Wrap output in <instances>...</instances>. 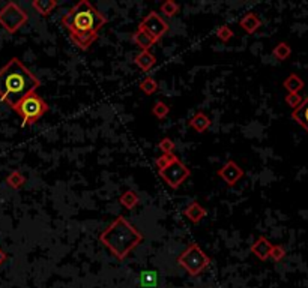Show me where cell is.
Here are the masks:
<instances>
[{
	"label": "cell",
	"instance_id": "obj_24",
	"mask_svg": "<svg viewBox=\"0 0 308 288\" xmlns=\"http://www.w3.org/2000/svg\"><path fill=\"white\" fill-rule=\"evenodd\" d=\"M138 87H140V90L143 92L145 95L151 96V95L156 93V90H158V81L154 77H146L143 81L140 83Z\"/></svg>",
	"mask_w": 308,
	"mask_h": 288
},
{
	"label": "cell",
	"instance_id": "obj_27",
	"mask_svg": "<svg viewBox=\"0 0 308 288\" xmlns=\"http://www.w3.org/2000/svg\"><path fill=\"white\" fill-rule=\"evenodd\" d=\"M158 147L162 153H173L175 152V143H173L172 138L165 137L158 143Z\"/></svg>",
	"mask_w": 308,
	"mask_h": 288
},
{
	"label": "cell",
	"instance_id": "obj_17",
	"mask_svg": "<svg viewBox=\"0 0 308 288\" xmlns=\"http://www.w3.org/2000/svg\"><path fill=\"white\" fill-rule=\"evenodd\" d=\"M32 8L42 17L49 15L53 12L54 8H57V2L56 0H33L32 2Z\"/></svg>",
	"mask_w": 308,
	"mask_h": 288
},
{
	"label": "cell",
	"instance_id": "obj_29",
	"mask_svg": "<svg viewBox=\"0 0 308 288\" xmlns=\"http://www.w3.org/2000/svg\"><path fill=\"white\" fill-rule=\"evenodd\" d=\"M284 257H286V249H284L281 245H272V249L269 252V258H272L274 261H281Z\"/></svg>",
	"mask_w": 308,
	"mask_h": 288
},
{
	"label": "cell",
	"instance_id": "obj_12",
	"mask_svg": "<svg viewBox=\"0 0 308 288\" xmlns=\"http://www.w3.org/2000/svg\"><path fill=\"white\" fill-rule=\"evenodd\" d=\"M206 215H207L206 209L202 207V204H199L197 201L189 203L183 210V216L188 221H191L193 224H199L202 219H205Z\"/></svg>",
	"mask_w": 308,
	"mask_h": 288
},
{
	"label": "cell",
	"instance_id": "obj_16",
	"mask_svg": "<svg viewBox=\"0 0 308 288\" xmlns=\"http://www.w3.org/2000/svg\"><path fill=\"white\" fill-rule=\"evenodd\" d=\"M292 117L296 123H299L308 132V96L305 99H302V102L298 108L293 110Z\"/></svg>",
	"mask_w": 308,
	"mask_h": 288
},
{
	"label": "cell",
	"instance_id": "obj_1",
	"mask_svg": "<svg viewBox=\"0 0 308 288\" xmlns=\"http://www.w3.org/2000/svg\"><path fill=\"white\" fill-rule=\"evenodd\" d=\"M63 27L80 50L87 51L98 39V32L107 24V18L87 0H80L62 17Z\"/></svg>",
	"mask_w": 308,
	"mask_h": 288
},
{
	"label": "cell",
	"instance_id": "obj_15",
	"mask_svg": "<svg viewBox=\"0 0 308 288\" xmlns=\"http://www.w3.org/2000/svg\"><path fill=\"white\" fill-rule=\"evenodd\" d=\"M239 26L250 35L256 33L258 30V27L262 26V21H260V18L254 14V12H248L245 14L241 21H239Z\"/></svg>",
	"mask_w": 308,
	"mask_h": 288
},
{
	"label": "cell",
	"instance_id": "obj_21",
	"mask_svg": "<svg viewBox=\"0 0 308 288\" xmlns=\"http://www.w3.org/2000/svg\"><path fill=\"white\" fill-rule=\"evenodd\" d=\"M25 183H26V177H25V174H21V171H18V170H14L6 176V185L12 189H20Z\"/></svg>",
	"mask_w": 308,
	"mask_h": 288
},
{
	"label": "cell",
	"instance_id": "obj_5",
	"mask_svg": "<svg viewBox=\"0 0 308 288\" xmlns=\"http://www.w3.org/2000/svg\"><path fill=\"white\" fill-rule=\"evenodd\" d=\"M178 264L186 273L197 276L210 264V258L197 243H191L178 257Z\"/></svg>",
	"mask_w": 308,
	"mask_h": 288
},
{
	"label": "cell",
	"instance_id": "obj_25",
	"mask_svg": "<svg viewBox=\"0 0 308 288\" xmlns=\"http://www.w3.org/2000/svg\"><path fill=\"white\" fill-rule=\"evenodd\" d=\"M176 159H179V158L175 153H162L161 156H158L155 159V165H156L158 170H162V168H165V167H169L170 164H173Z\"/></svg>",
	"mask_w": 308,
	"mask_h": 288
},
{
	"label": "cell",
	"instance_id": "obj_4",
	"mask_svg": "<svg viewBox=\"0 0 308 288\" xmlns=\"http://www.w3.org/2000/svg\"><path fill=\"white\" fill-rule=\"evenodd\" d=\"M12 110L18 116H21L23 126H30L36 123L38 120L49 111V104H47L36 92H33L27 95L23 101H20Z\"/></svg>",
	"mask_w": 308,
	"mask_h": 288
},
{
	"label": "cell",
	"instance_id": "obj_7",
	"mask_svg": "<svg viewBox=\"0 0 308 288\" xmlns=\"http://www.w3.org/2000/svg\"><path fill=\"white\" fill-rule=\"evenodd\" d=\"M158 174L170 188L178 189L189 176H191V171H189V168L180 159H176L169 167L158 170Z\"/></svg>",
	"mask_w": 308,
	"mask_h": 288
},
{
	"label": "cell",
	"instance_id": "obj_30",
	"mask_svg": "<svg viewBox=\"0 0 308 288\" xmlns=\"http://www.w3.org/2000/svg\"><path fill=\"white\" fill-rule=\"evenodd\" d=\"M302 102V98H301V95L299 93H289L286 96V104L290 107V108H298Z\"/></svg>",
	"mask_w": 308,
	"mask_h": 288
},
{
	"label": "cell",
	"instance_id": "obj_14",
	"mask_svg": "<svg viewBox=\"0 0 308 288\" xmlns=\"http://www.w3.org/2000/svg\"><path fill=\"white\" fill-rule=\"evenodd\" d=\"M134 63L143 71V72H149L155 63H156V57L155 54H152L151 51H140L135 57H134Z\"/></svg>",
	"mask_w": 308,
	"mask_h": 288
},
{
	"label": "cell",
	"instance_id": "obj_23",
	"mask_svg": "<svg viewBox=\"0 0 308 288\" xmlns=\"http://www.w3.org/2000/svg\"><path fill=\"white\" fill-rule=\"evenodd\" d=\"M159 11H161V14H162L164 17L172 18V17H175V15H178V14H179L180 6L175 2V0H167V2L161 3Z\"/></svg>",
	"mask_w": 308,
	"mask_h": 288
},
{
	"label": "cell",
	"instance_id": "obj_8",
	"mask_svg": "<svg viewBox=\"0 0 308 288\" xmlns=\"http://www.w3.org/2000/svg\"><path fill=\"white\" fill-rule=\"evenodd\" d=\"M140 27L145 29L156 41H159L162 36H165V35H167V32H169V24L165 23L164 18L159 17L158 12H154V11L149 12L143 18V21L140 23Z\"/></svg>",
	"mask_w": 308,
	"mask_h": 288
},
{
	"label": "cell",
	"instance_id": "obj_3",
	"mask_svg": "<svg viewBox=\"0 0 308 288\" xmlns=\"http://www.w3.org/2000/svg\"><path fill=\"white\" fill-rule=\"evenodd\" d=\"M145 240L141 234L124 216L117 218L100 234V242L117 260H125L141 242Z\"/></svg>",
	"mask_w": 308,
	"mask_h": 288
},
{
	"label": "cell",
	"instance_id": "obj_9",
	"mask_svg": "<svg viewBox=\"0 0 308 288\" xmlns=\"http://www.w3.org/2000/svg\"><path fill=\"white\" fill-rule=\"evenodd\" d=\"M217 174L229 185V186H234L242 177H244V170L242 167L238 165L234 161H229L226 162L220 170L217 171Z\"/></svg>",
	"mask_w": 308,
	"mask_h": 288
},
{
	"label": "cell",
	"instance_id": "obj_22",
	"mask_svg": "<svg viewBox=\"0 0 308 288\" xmlns=\"http://www.w3.org/2000/svg\"><path fill=\"white\" fill-rule=\"evenodd\" d=\"M138 281H140L141 285L146 287V288H154L158 284V273L155 270H145V272L140 273Z\"/></svg>",
	"mask_w": 308,
	"mask_h": 288
},
{
	"label": "cell",
	"instance_id": "obj_6",
	"mask_svg": "<svg viewBox=\"0 0 308 288\" xmlns=\"http://www.w3.org/2000/svg\"><path fill=\"white\" fill-rule=\"evenodd\" d=\"M29 21L27 12L20 5L9 2L2 9H0V26H2L8 33H15Z\"/></svg>",
	"mask_w": 308,
	"mask_h": 288
},
{
	"label": "cell",
	"instance_id": "obj_26",
	"mask_svg": "<svg viewBox=\"0 0 308 288\" xmlns=\"http://www.w3.org/2000/svg\"><path fill=\"white\" fill-rule=\"evenodd\" d=\"M169 113H170V107L165 104V102H162V101H156L155 105L152 107V114L156 119H164Z\"/></svg>",
	"mask_w": 308,
	"mask_h": 288
},
{
	"label": "cell",
	"instance_id": "obj_10",
	"mask_svg": "<svg viewBox=\"0 0 308 288\" xmlns=\"http://www.w3.org/2000/svg\"><path fill=\"white\" fill-rule=\"evenodd\" d=\"M132 41H134V44L137 45V47H140L141 48V51H149L151 48L158 42L155 38H152L145 29H141L140 26H138V29L134 32V35H132Z\"/></svg>",
	"mask_w": 308,
	"mask_h": 288
},
{
	"label": "cell",
	"instance_id": "obj_19",
	"mask_svg": "<svg viewBox=\"0 0 308 288\" xmlns=\"http://www.w3.org/2000/svg\"><path fill=\"white\" fill-rule=\"evenodd\" d=\"M138 201H140V198H138V195H137V192H134V191H125L124 194L119 197V203L127 209V210H132L134 207H137V204H138Z\"/></svg>",
	"mask_w": 308,
	"mask_h": 288
},
{
	"label": "cell",
	"instance_id": "obj_31",
	"mask_svg": "<svg viewBox=\"0 0 308 288\" xmlns=\"http://www.w3.org/2000/svg\"><path fill=\"white\" fill-rule=\"evenodd\" d=\"M6 261V254H5V251L0 248V266H2V264Z\"/></svg>",
	"mask_w": 308,
	"mask_h": 288
},
{
	"label": "cell",
	"instance_id": "obj_2",
	"mask_svg": "<svg viewBox=\"0 0 308 288\" xmlns=\"http://www.w3.org/2000/svg\"><path fill=\"white\" fill-rule=\"evenodd\" d=\"M39 86V78L17 57H12L0 69V101L11 108L25 99L27 95L33 93Z\"/></svg>",
	"mask_w": 308,
	"mask_h": 288
},
{
	"label": "cell",
	"instance_id": "obj_11",
	"mask_svg": "<svg viewBox=\"0 0 308 288\" xmlns=\"http://www.w3.org/2000/svg\"><path fill=\"white\" fill-rule=\"evenodd\" d=\"M272 249V243L269 242V240L265 237V236H260L256 242L251 245V252L258 258V260H268L269 258V252Z\"/></svg>",
	"mask_w": 308,
	"mask_h": 288
},
{
	"label": "cell",
	"instance_id": "obj_20",
	"mask_svg": "<svg viewBox=\"0 0 308 288\" xmlns=\"http://www.w3.org/2000/svg\"><path fill=\"white\" fill-rule=\"evenodd\" d=\"M290 54H292V48H290V45L287 42H280V44H277V47L272 50V56L277 60H280V62L289 59Z\"/></svg>",
	"mask_w": 308,
	"mask_h": 288
},
{
	"label": "cell",
	"instance_id": "obj_18",
	"mask_svg": "<svg viewBox=\"0 0 308 288\" xmlns=\"http://www.w3.org/2000/svg\"><path fill=\"white\" fill-rule=\"evenodd\" d=\"M282 86L289 93H299L304 89V81L299 75L290 74L286 80L282 81Z\"/></svg>",
	"mask_w": 308,
	"mask_h": 288
},
{
	"label": "cell",
	"instance_id": "obj_28",
	"mask_svg": "<svg viewBox=\"0 0 308 288\" xmlns=\"http://www.w3.org/2000/svg\"><path fill=\"white\" fill-rule=\"evenodd\" d=\"M215 35L218 36V39L220 41H223V42H229L230 39H231V36H233V30L229 27V26H220L217 30H215Z\"/></svg>",
	"mask_w": 308,
	"mask_h": 288
},
{
	"label": "cell",
	"instance_id": "obj_13",
	"mask_svg": "<svg viewBox=\"0 0 308 288\" xmlns=\"http://www.w3.org/2000/svg\"><path fill=\"white\" fill-rule=\"evenodd\" d=\"M188 126L189 128H193L196 132H199V134H203V132H206L207 129H209V126H210V119L203 113V111H197L193 117H191V120H189L188 122Z\"/></svg>",
	"mask_w": 308,
	"mask_h": 288
}]
</instances>
